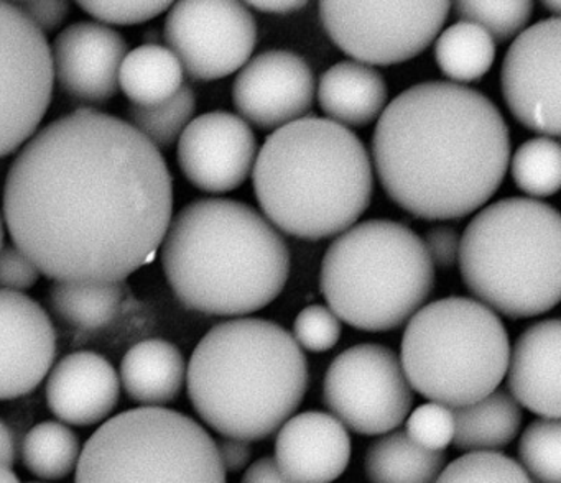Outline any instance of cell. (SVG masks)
<instances>
[{
  "instance_id": "17",
  "label": "cell",
  "mask_w": 561,
  "mask_h": 483,
  "mask_svg": "<svg viewBox=\"0 0 561 483\" xmlns=\"http://www.w3.org/2000/svg\"><path fill=\"white\" fill-rule=\"evenodd\" d=\"M55 355L57 334L45 309L27 295L0 289V400L34 391Z\"/></svg>"
},
{
  "instance_id": "48",
  "label": "cell",
  "mask_w": 561,
  "mask_h": 483,
  "mask_svg": "<svg viewBox=\"0 0 561 483\" xmlns=\"http://www.w3.org/2000/svg\"><path fill=\"white\" fill-rule=\"evenodd\" d=\"M22 2H24V0H22Z\"/></svg>"
},
{
  "instance_id": "4",
  "label": "cell",
  "mask_w": 561,
  "mask_h": 483,
  "mask_svg": "<svg viewBox=\"0 0 561 483\" xmlns=\"http://www.w3.org/2000/svg\"><path fill=\"white\" fill-rule=\"evenodd\" d=\"M188 394L208 426L225 437L262 440L304 401L308 365L284 327L242 318L215 325L190 358Z\"/></svg>"
},
{
  "instance_id": "18",
  "label": "cell",
  "mask_w": 561,
  "mask_h": 483,
  "mask_svg": "<svg viewBox=\"0 0 561 483\" xmlns=\"http://www.w3.org/2000/svg\"><path fill=\"white\" fill-rule=\"evenodd\" d=\"M50 49L55 78L71 97L104 104L119 91L127 43L116 30L94 22L73 23Z\"/></svg>"
},
{
  "instance_id": "16",
  "label": "cell",
  "mask_w": 561,
  "mask_h": 483,
  "mask_svg": "<svg viewBox=\"0 0 561 483\" xmlns=\"http://www.w3.org/2000/svg\"><path fill=\"white\" fill-rule=\"evenodd\" d=\"M232 99L245 122L262 130H277L310 111L314 101L313 71L295 53H262L242 66Z\"/></svg>"
},
{
  "instance_id": "42",
  "label": "cell",
  "mask_w": 561,
  "mask_h": 483,
  "mask_svg": "<svg viewBox=\"0 0 561 483\" xmlns=\"http://www.w3.org/2000/svg\"><path fill=\"white\" fill-rule=\"evenodd\" d=\"M241 483H294L278 469L272 457H264L249 465Z\"/></svg>"
},
{
  "instance_id": "38",
  "label": "cell",
  "mask_w": 561,
  "mask_h": 483,
  "mask_svg": "<svg viewBox=\"0 0 561 483\" xmlns=\"http://www.w3.org/2000/svg\"><path fill=\"white\" fill-rule=\"evenodd\" d=\"M41 269L18 245L0 250V289L25 291L38 281Z\"/></svg>"
},
{
  "instance_id": "2",
  "label": "cell",
  "mask_w": 561,
  "mask_h": 483,
  "mask_svg": "<svg viewBox=\"0 0 561 483\" xmlns=\"http://www.w3.org/2000/svg\"><path fill=\"white\" fill-rule=\"evenodd\" d=\"M373 153L380 184L397 206L420 219H461L501 186L511 137L501 112L481 92L422 82L383 108Z\"/></svg>"
},
{
  "instance_id": "3",
  "label": "cell",
  "mask_w": 561,
  "mask_h": 483,
  "mask_svg": "<svg viewBox=\"0 0 561 483\" xmlns=\"http://www.w3.org/2000/svg\"><path fill=\"white\" fill-rule=\"evenodd\" d=\"M162 265L186 308L244 315L278 298L290 273V253L254 207L213 197L193 200L170 220Z\"/></svg>"
},
{
  "instance_id": "6",
  "label": "cell",
  "mask_w": 561,
  "mask_h": 483,
  "mask_svg": "<svg viewBox=\"0 0 561 483\" xmlns=\"http://www.w3.org/2000/svg\"><path fill=\"white\" fill-rule=\"evenodd\" d=\"M458 262L466 288L492 311L545 314L561 296L560 214L540 200H497L466 227Z\"/></svg>"
},
{
  "instance_id": "47",
  "label": "cell",
  "mask_w": 561,
  "mask_h": 483,
  "mask_svg": "<svg viewBox=\"0 0 561 483\" xmlns=\"http://www.w3.org/2000/svg\"><path fill=\"white\" fill-rule=\"evenodd\" d=\"M5 226L2 214H0V250L4 249Z\"/></svg>"
},
{
  "instance_id": "27",
  "label": "cell",
  "mask_w": 561,
  "mask_h": 483,
  "mask_svg": "<svg viewBox=\"0 0 561 483\" xmlns=\"http://www.w3.org/2000/svg\"><path fill=\"white\" fill-rule=\"evenodd\" d=\"M126 298L123 281H55L50 304L68 324L87 331L106 327L119 314Z\"/></svg>"
},
{
  "instance_id": "23",
  "label": "cell",
  "mask_w": 561,
  "mask_h": 483,
  "mask_svg": "<svg viewBox=\"0 0 561 483\" xmlns=\"http://www.w3.org/2000/svg\"><path fill=\"white\" fill-rule=\"evenodd\" d=\"M186 365L176 345L149 338L134 345L121 364V383L136 403L160 407L172 403L185 384Z\"/></svg>"
},
{
  "instance_id": "22",
  "label": "cell",
  "mask_w": 561,
  "mask_h": 483,
  "mask_svg": "<svg viewBox=\"0 0 561 483\" xmlns=\"http://www.w3.org/2000/svg\"><path fill=\"white\" fill-rule=\"evenodd\" d=\"M318 99L330 120L344 127H364L386 108L387 84L366 62H337L321 76Z\"/></svg>"
},
{
  "instance_id": "28",
  "label": "cell",
  "mask_w": 561,
  "mask_h": 483,
  "mask_svg": "<svg viewBox=\"0 0 561 483\" xmlns=\"http://www.w3.org/2000/svg\"><path fill=\"white\" fill-rule=\"evenodd\" d=\"M435 58L443 74L453 81H478L494 62L495 42L481 26L458 22L436 39Z\"/></svg>"
},
{
  "instance_id": "44",
  "label": "cell",
  "mask_w": 561,
  "mask_h": 483,
  "mask_svg": "<svg viewBox=\"0 0 561 483\" xmlns=\"http://www.w3.org/2000/svg\"><path fill=\"white\" fill-rule=\"evenodd\" d=\"M15 440L12 436L11 429L8 424L0 419V462L14 465L15 462Z\"/></svg>"
},
{
  "instance_id": "46",
  "label": "cell",
  "mask_w": 561,
  "mask_h": 483,
  "mask_svg": "<svg viewBox=\"0 0 561 483\" xmlns=\"http://www.w3.org/2000/svg\"><path fill=\"white\" fill-rule=\"evenodd\" d=\"M540 2L543 3V7L548 12L554 13V16L560 13L561 0H540Z\"/></svg>"
},
{
  "instance_id": "8",
  "label": "cell",
  "mask_w": 561,
  "mask_h": 483,
  "mask_svg": "<svg viewBox=\"0 0 561 483\" xmlns=\"http://www.w3.org/2000/svg\"><path fill=\"white\" fill-rule=\"evenodd\" d=\"M508 357L507 331L491 308L476 299L445 298L410 318L400 364L422 396L459 407L497 390Z\"/></svg>"
},
{
  "instance_id": "35",
  "label": "cell",
  "mask_w": 561,
  "mask_h": 483,
  "mask_svg": "<svg viewBox=\"0 0 561 483\" xmlns=\"http://www.w3.org/2000/svg\"><path fill=\"white\" fill-rule=\"evenodd\" d=\"M407 417L409 419H407L405 434L416 446L439 452L453 442L455 416L451 407L430 401L416 407Z\"/></svg>"
},
{
  "instance_id": "11",
  "label": "cell",
  "mask_w": 561,
  "mask_h": 483,
  "mask_svg": "<svg viewBox=\"0 0 561 483\" xmlns=\"http://www.w3.org/2000/svg\"><path fill=\"white\" fill-rule=\"evenodd\" d=\"M324 403L346 429L379 436L399 427L412 410V387L399 357L380 344L337 355L323 383Z\"/></svg>"
},
{
  "instance_id": "1",
  "label": "cell",
  "mask_w": 561,
  "mask_h": 483,
  "mask_svg": "<svg viewBox=\"0 0 561 483\" xmlns=\"http://www.w3.org/2000/svg\"><path fill=\"white\" fill-rule=\"evenodd\" d=\"M172 212L159 148L90 108L37 131L5 180L12 240L55 281H124L153 258Z\"/></svg>"
},
{
  "instance_id": "41",
  "label": "cell",
  "mask_w": 561,
  "mask_h": 483,
  "mask_svg": "<svg viewBox=\"0 0 561 483\" xmlns=\"http://www.w3.org/2000/svg\"><path fill=\"white\" fill-rule=\"evenodd\" d=\"M216 446H218L222 467L228 472H239V470L245 469L251 463L252 447L249 440L225 437Z\"/></svg>"
},
{
  "instance_id": "30",
  "label": "cell",
  "mask_w": 561,
  "mask_h": 483,
  "mask_svg": "<svg viewBox=\"0 0 561 483\" xmlns=\"http://www.w3.org/2000/svg\"><path fill=\"white\" fill-rule=\"evenodd\" d=\"M195 108V92L182 85L176 94L160 104L130 105L129 124L160 150L179 140L193 120Z\"/></svg>"
},
{
  "instance_id": "10",
  "label": "cell",
  "mask_w": 561,
  "mask_h": 483,
  "mask_svg": "<svg viewBox=\"0 0 561 483\" xmlns=\"http://www.w3.org/2000/svg\"><path fill=\"white\" fill-rule=\"evenodd\" d=\"M451 0H320L328 36L366 65L409 61L428 48L448 16Z\"/></svg>"
},
{
  "instance_id": "25",
  "label": "cell",
  "mask_w": 561,
  "mask_h": 483,
  "mask_svg": "<svg viewBox=\"0 0 561 483\" xmlns=\"http://www.w3.org/2000/svg\"><path fill=\"white\" fill-rule=\"evenodd\" d=\"M445 463V450L423 449L397 430L370 444L364 469L369 483H435Z\"/></svg>"
},
{
  "instance_id": "12",
  "label": "cell",
  "mask_w": 561,
  "mask_h": 483,
  "mask_svg": "<svg viewBox=\"0 0 561 483\" xmlns=\"http://www.w3.org/2000/svg\"><path fill=\"white\" fill-rule=\"evenodd\" d=\"M54 81L45 33L21 7L0 0V158L34 137L50 105Z\"/></svg>"
},
{
  "instance_id": "29",
  "label": "cell",
  "mask_w": 561,
  "mask_h": 483,
  "mask_svg": "<svg viewBox=\"0 0 561 483\" xmlns=\"http://www.w3.org/2000/svg\"><path fill=\"white\" fill-rule=\"evenodd\" d=\"M81 446L77 434L57 421H44L28 430L22 444V460L38 479L61 480L78 465Z\"/></svg>"
},
{
  "instance_id": "19",
  "label": "cell",
  "mask_w": 561,
  "mask_h": 483,
  "mask_svg": "<svg viewBox=\"0 0 561 483\" xmlns=\"http://www.w3.org/2000/svg\"><path fill=\"white\" fill-rule=\"evenodd\" d=\"M351 459V437L333 414L307 411L288 417L275 440V463L294 483H333Z\"/></svg>"
},
{
  "instance_id": "34",
  "label": "cell",
  "mask_w": 561,
  "mask_h": 483,
  "mask_svg": "<svg viewBox=\"0 0 561 483\" xmlns=\"http://www.w3.org/2000/svg\"><path fill=\"white\" fill-rule=\"evenodd\" d=\"M435 483H534L520 463L495 450H476L443 467Z\"/></svg>"
},
{
  "instance_id": "31",
  "label": "cell",
  "mask_w": 561,
  "mask_h": 483,
  "mask_svg": "<svg viewBox=\"0 0 561 483\" xmlns=\"http://www.w3.org/2000/svg\"><path fill=\"white\" fill-rule=\"evenodd\" d=\"M512 177L528 196L548 197L561 184V147L554 138L525 141L512 158Z\"/></svg>"
},
{
  "instance_id": "7",
  "label": "cell",
  "mask_w": 561,
  "mask_h": 483,
  "mask_svg": "<svg viewBox=\"0 0 561 483\" xmlns=\"http://www.w3.org/2000/svg\"><path fill=\"white\" fill-rule=\"evenodd\" d=\"M435 286L423 240L403 223H354L328 246L320 288L328 308L353 327L383 332L409 321Z\"/></svg>"
},
{
  "instance_id": "39",
  "label": "cell",
  "mask_w": 561,
  "mask_h": 483,
  "mask_svg": "<svg viewBox=\"0 0 561 483\" xmlns=\"http://www.w3.org/2000/svg\"><path fill=\"white\" fill-rule=\"evenodd\" d=\"M423 245L428 252L433 266L449 269L458 262L459 235L451 227H433L425 233Z\"/></svg>"
},
{
  "instance_id": "37",
  "label": "cell",
  "mask_w": 561,
  "mask_h": 483,
  "mask_svg": "<svg viewBox=\"0 0 561 483\" xmlns=\"http://www.w3.org/2000/svg\"><path fill=\"white\" fill-rule=\"evenodd\" d=\"M94 19L113 25H136L156 19L175 0H75Z\"/></svg>"
},
{
  "instance_id": "33",
  "label": "cell",
  "mask_w": 561,
  "mask_h": 483,
  "mask_svg": "<svg viewBox=\"0 0 561 483\" xmlns=\"http://www.w3.org/2000/svg\"><path fill=\"white\" fill-rule=\"evenodd\" d=\"M518 457L538 483H561L560 419L535 421L522 434Z\"/></svg>"
},
{
  "instance_id": "43",
  "label": "cell",
  "mask_w": 561,
  "mask_h": 483,
  "mask_svg": "<svg viewBox=\"0 0 561 483\" xmlns=\"http://www.w3.org/2000/svg\"><path fill=\"white\" fill-rule=\"evenodd\" d=\"M244 2L261 12L291 13L304 9L310 0H244Z\"/></svg>"
},
{
  "instance_id": "36",
  "label": "cell",
  "mask_w": 561,
  "mask_h": 483,
  "mask_svg": "<svg viewBox=\"0 0 561 483\" xmlns=\"http://www.w3.org/2000/svg\"><path fill=\"white\" fill-rule=\"evenodd\" d=\"M294 338L307 350H330L340 342L341 319L327 306H308L295 319Z\"/></svg>"
},
{
  "instance_id": "14",
  "label": "cell",
  "mask_w": 561,
  "mask_h": 483,
  "mask_svg": "<svg viewBox=\"0 0 561 483\" xmlns=\"http://www.w3.org/2000/svg\"><path fill=\"white\" fill-rule=\"evenodd\" d=\"M560 46L558 16L518 33L502 62L505 104L528 130L560 135Z\"/></svg>"
},
{
  "instance_id": "13",
  "label": "cell",
  "mask_w": 561,
  "mask_h": 483,
  "mask_svg": "<svg viewBox=\"0 0 561 483\" xmlns=\"http://www.w3.org/2000/svg\"><path fill=\"white\" fill-rule=\"evenodd\" d=\"M165 42L190 78L215 81L249 61L257 25L241 0H175L165 20Z\"/></svg>"
},
{
  "instance_id": "45",
  "label": "cell",
  "mask_w": 561,
  "mask_h": 483,
  "mask_svg": "<svg viewBox=\"0 0 561 483\" xmlns=\"http://www.w3.org/2000/svg\"><path fill=\"white\" fill-rule=\"evenodd\" d=\"M0 483H22L18 473L8 463L0 462Z\"/></svg>"
},
{
  "instance_id": "40",
  "label": "cell",
  "mask_w": 561,
  "mask_h": 483,
  "mask_svg": "<svg viewBox=\"0 0 561 483\" xmlns=\"http://www.w3.org/2000/svg\"><path fill=\"white\" fill-rule=\"evenodd\" d=\"M21 9L42 33L54 32L70 13V0H24Z\"/></svg>"
},
{
  "instance_id": "24",
  "label": "cell",
  "mask_w": 561,
  "mask_h": 483,
  "mask_svg": "<svg viewBox=\"0 0 561 483\" xmlns=\"http://www.w3.org/2000/svg\"><path fill=\"white\" fill-rule=\"evenodd\" d=\"M451 410L455 416L453 444L459 450L502 449L520 430V406L507 391L494 390L474 403Z\"/></svg>"
},
{
  "instance_id": "21",
  "label": "cell",
  "mask_w": 561,
  "mask_h": 483,
  "mask_svg": "<svg viewBox=\"0 0 561 483\" xmlns=\"http://www.w3.org/2000/svg\"><path fill=\"white\" fill-rule=\"evenodd\" d=\"M560 319L525 329L508 357V388L522 406L548 419H560Z\"/></svg>"
},
{
  "instance_id": "5",
  "label": "cell",
  "mask_w": 561,
  "mask_h": 483,
  "mask_svg": "<svg viewBox=\"0 0 561 483\" xmlns=\"http://www.w3.org/2000/svg\"><path fill=\"white\" fill-rule=\"evenodd\" d=\"M252 170L255 197L267 219L300 239L344 232L373 199L366 147L330 118L301 117L277 128L262 145Z\"/></svg>"
},
{
  "instance_id": "32",
  "label": "cell",
  "mask_w": 561,
  "mask_h": 483,
  "mask_svg": "<svg viewBox=\"0 0 561 483\" xmlns=\"http://www.w3.org/2000/svg\"><path fill=\"white\" fill-rule=\"evenodd\" d=\"M461 22L484 28L494 42H507L524 32L534 12V0H453Z\"/></svg>"
},
{
  "instance_id": "20",
  "label": "cell",
  "mask_w": 561,
  "mask_h": 483,
  "mask_svg": "<svg viewBox=\"0 0 561 483\" xmlns=\"http://www.w3.org/2000/svg\"><path fill=\"white\" fill-rule=\"evenodd\" d=\"M119 375L103 355L75 352L61 358L47 381L51 413L71 426H93L119 403Z\"/></svg>"
},
{
  "instance_id": "9",
  "label": "cell",
  "mask_w": 561,
  "mask_h": 483,
  "mask_svg": "<svg viewBox=\"0 0 561 483\" xmlns=\"http://www.w3.org/2000/svg\"><path fill=\"white\" fill-rule=\"evenodd\" d=\"M75 483H226V470L215 440L195 419L144 406L94 430Z\"/></svg>"
},
{
  "instance_id": "15",
  "label": "cell",
  "mask_w": 561,
  "mask_h": 483,
  "mask_svg": "<svg viewBox=\"0 0 561 483\" xmlns=\"http://www.w3.org/2000/svg\"><path fill=\"white\" fill-rule=\"evenodd\" d=\"M257 141L248 122L229 112L193 118L179 138V163L186 180L206 193L241 186L255 163Z\"/></svg>"
},
{
  "instance_id": "26",
  "label": "cell",
  "mask_w": 561,
  "mask_h": 483,
  "mask_svg": "<svg viewBox=\"0 0 561 483\" xmlns=\"http://www.w3.org/2000/svg\"><path fill=\"white\" fill-rule=\"evenodd\" d=\"M183 76L182 62L169 46L142 45L123 59L119 88L136 105H156L180 91Z\"/></svg>"
}]
</instances>
